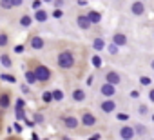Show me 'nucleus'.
Returning a JSON list of instances; mask_svg holds the SVG:
<instances>
[{
	"label": "nucleus",
	"mask_w": 154,
	"mask_h": 140,
	"mask_svg": "<svg viewBox=\"0 0 154 140\" xmlns=\"http://www.w3.org/2000/svg\"><path fill=\"white\" fill-rule=\"evenodd\" d=\"M58 65L62 69H71L74 65V55L71 51H62L58 55Z\"/></svg>",
	"instance_id": "obj_1"
},
{
	"label": "nucleus",
	"mask_w": 154,
	"mask_h": 140,
	"mask_svg": "<svg viewBox=\"0 0 154 140\" xmlns=\"http://www.w3.org/2000/svg\"><path fill=\"white\" fill-rule=\"evenodd\" d=\"M35 77H36V82H47L49 78H51V71L45 67V65H42V64H38L36 67H35Z\"/></svg>",
	"instance_id": "obj_2"
},
{
	"label": "nucleus",
	"mask_w": 154,
	"mask_h": 140,
	"mask_svg": "<svg viewBox=\"0 0 154 140\" xmlns=\"http://www.w3.org/2000/svg\"><path fill=\"white\" fill-rule=\"evenodd\" d=\"M134 135H136V133H134V129H132L131 126H123V127L120 129V136H122L123 140H132Z\"/></svg>",
	"instance_id": "obj_3"
},
{
	"label": "nucleus",
	"mask_w": 154,
	"mask_h": 140,
	"mask_svg": "<svg viewBox=\"0 0 154 140\" xmlns=\"http://www.w3.org/2000/svg\"><path fill=\"white\" fill-rule=\"evenodd\" d=\"M82 124H84L85 127H93V126L96 124V116H94L93 113H84V115H82Z\"/></svg>",
	"instance_id": "obj_4"
},
{
	"label": "nucleus",
	"mask_w": 154,
	"mask_h": 140,
	"mask_svg": "<svg viewBox=\"0 0 154 140\" xmlns=\"http://www.w3.org/2000/svg\"><path fill=\"white\" fill-rule=\"evenodd\" d=\"M100 93H102L103 97H109V98H111V97L116 93V89H114V86H111V84H107V82H105V84L100 88Z\"/></svg>",
	"instance_id": "obj_5"
},
{
	"label": "nucleus",
	"mask_w": 154,
	"mask_h": 140,
	"mask_svg": "<svg viewBox=\"0 0 154 140\" xmlns=\"http://www.w3.org/2000/svg\"><path fill=\"white\" fill-rule=\"evenodd\" d=\"M105 80H107V84H111V86H116V84L120 82V75H118L116 71H109V73L105 75Z\"/></svg>",
	"instance_id": "obj_6"
},
{
	"label": "nucleus",
	"mask_w": 154,
	"mask_h": 140,
	"mask_svg": "<svg viewBox=\"0 0 154 140\" xmlns=\"http://www.w3.org/2000/svg\"><path fill=\"white\" fill-rule=\"evenodd\" d=\"M11 93H2L0 95V109H8L9 104H11Z\"/></svg>",
	"instance_id": "obj_7"
},
{
	"label": "nucleus",
	"mask_w": 154,
	"mask_h": 140,
	"mask_svg": "<svg viewBox=\"0 0 154 140\" xmlns=\"http://www.w3.org/2000/svg\"><path fill=\"white\" fill-rule=\"evenodd\" d=\"M131 11H132L134 15H138V17H140V15H143V13H145V4H143V2H134V4L131 6Z\"/></svg>",
	"instance_id": "obj_8"
},
{
	"label": "nucleus",
	"mask_w": 154,
	"mask_h": 140,
	"mask_svg": "<svg viewBox=\"0 0 154 140\" xmlns=\"http://www.w3.org/2000/svg\"><path fill=\"white\" fill-rule=\"evenodd\" d=\"M85 17H87V20H89V24H98V22H102V15H100L98 11H89Z\"/></svg>",
	"instance_id": "obj_9"
},
{
	"label": "nucleus",
	"mask_w": 154,
	"mask_h": 140,
	"mask_svg": "<svg viewBox=\"0 0 154 140\" xmlns=\"http://www.w3.org/2000/svg\"><path fill=\"white\" fill-rule=\"evenodd\" d=\"M112 44H114V46H125V44H127V38H125V35H122V33H116V35L112 37Z\"/></svg>",
	"instance_id": "obj_10"
},
{
	"label": "nucleus",
	"mask_w": 154,
	"mask_h": 140,
	"mask_svg": "<svg viewBox=\"0 0 154 140\" xmlns=\"http://www.w3.org/2000/svg\"><path fill=\"white\" fill-rule=\"evenodd\" d=\"M63 124H65V127L74 129L76 126H78V118H74V116H65V118H63Z\"/></svg>",
	"instance_id": "obj_11"
},
{
	"label": "nucleus",
	"mask_w": 154,
	"mask_h": 140,
	"mask_svg": "<svg viewBox=\"0 0 154 140\" xmlns=\"http://www.w3.org/2000/svg\"><path fill=\"white\" fill-rule=\"evenodd\" d=\"M76 22H78V27H80V29H89V27H91V24H89V20H87L85 15H80Z\"/></svg>",
	"instance_id": "obj_12"
},
{
	"label": "nucleus",
	"mask_w": 154,
	"mask_h": 140,
	"mask_svg": "<svg viewBox=\"0 0 154 140\" xmlns=\"http://www.w3.org/2000/svg\"><path fill=\"white\" fill-rule=\"evenodd\" d=\"M116 109V104L112 102V100H107V102H102V111H105V113H112Z\"/></svg>",
	"instance_id": "obj_13"
},
{
	"label": "nucleus",
	"mask_w": 154,
	"mask_h": 140,
	"mask_svg": "<svg viewBox=\"0 0 154 140\" xmlns=\"http://www.w3.org/2000/svg\"><path fill=\"white\" fill-rule=\"evenodd\" d=\"M72 100H76V102L85 100V91H84V89H74V91H72Z\"/></svg>",
	"instance_id": "obj_14"
},
{
	"label": "nucleus",
	"mask_w": 154,
	"mask_h": 140,
	"mask_svg": "<svg viewBox=\"0 0 154 140\" xmlns=\"http://www.w3.org/2000/svg\"><path fill=\"white\" fill-rule=\"evenodd\" d=\"M47 17H49V15H47L44 9L35 11V20H36V22H45V20H47Z\"/></svg>",
	"instance_id": "obj_15"
},
{
	"label": "nucleus",
	"mask_w": 154,
	"mask_h": 140,
	"mask_svg": "<svg viewBox=\"0 0 154 140\" xmlns=\"http://www.w3.org/2000/svg\"><path fill=\"white\" fill-rule=\"evenodd\" d=\"M31 47H33V49H42V47H44V40H42L40 37H33V38H31Z\"/></svg>",
	"instance_id": "obj_16"
},
{
	"label": "nucleus",
	"mask_w": 154,
	"mask_h": 140,
	"mask_svg": "<svg viewBox=\"0 0 154 140\" xmlns=\"http://www.w3.org/2000/svg\"><path fill=\"white\" fill-rule=\"evenodd\" d=\"M0 64H2L4 67H11V65H13V60H11L8 55H0Z\"/></svg>",
	"instance_id": "obj_17"
},
{
	"label": "nucleus",
	"mask_w": 154,
	"mask_h": 140,
	"mask_svg": "<svg viewBox=\"0 0 154 140\" xmlns=\"http://www.w3.org/2000/svg\"><path fill=\"white\" fill-rule=\"evenodd\" d=\"M0 80H2V82H8V84H15V82H17V78H15L13 75H8V73H2V75H0Z\"/></svg>",
	"instance_id": "obj_18"
},
{
	"label": "nucleus",
	"mask_w": 154,
	"mask_h": 140,
	"mask_svg": "<svg viewBox=\"0 0 154 140\" xmlns=\"http://www.w3.org/2000/svg\"><path fill=\"white\" fill-rule=\"evenodd\" d=\"M31 24H33V18H31L29 15H24V17L20 18V26H22V27H29Z\"/></svg>",
	"instance_id": "obj_19"
},
{
	"label": "nucleus",
	"mask_w": 154,
	"mask_h": 140,
	"mask_svg": "<svg viewBox=\"0 0 154 140\" xmlns=\"http://www.w3.org/2000/svg\"><path fill=\"white\" fill-rule=\"evenodd\" d=\"M93 47H94L96 51H102V49L105 47V42H103V38H94V42H93Z\"/></svg>",
	"instance_id": "obj_20"
},
{
	"label": "nucleus",
	"mask_w": 154,
	"mask_h": 140,
	"mask_svg": "<svg viewBox=\"0 0 154 140\" xmlns=\"http://www.w3.org/2000/svg\"><path fill=\"white\" fill-rule=\"evenodd\" d=\"M26 82H27L29 86L36 82V77H35V73H33V71H26Z\"/></svg>",
	"instance_id": "obj_21"
},
{
	"label": "nucleus",
	"mask_w": 154,
	"mask_h": 140,
	"mask_svg": "<svg viewBox=\"0 0 154 140\" xmlns=\"http://www.w3.org/2000/svg\"><path fill=\"white\" fill-rule=\"evenodd\" d=\"M9 44V37L6 35V33H0V47H4V46H8Z\"/></svg>",
	"instance_id": "obj_22"
},
{
	"label": "nucleus",
	"mask_w": 154,
	"mask_h": 140,
	"mask_svg": "<svg viewBox=\"0 0 154 140\" xmlns=\"http://www.w3.org/2000/svg\"><path fill=\"white\" fill-rule=\"evenodd\" d=\"M51 95H53V100H63V93H62L60 89H54V91H51Z\"/></svg>",
	"instance_id": "obj_23"
},
{
	"label": "nucleus",
	"mask_w": 154,
	"mask_h": 140,
	"mask_svg": "<svg viewBox=\"0 0 154 140\" xmlns=\"http://www.w3.org/2000/svg\"><path fill=\"white\" fill-rule=\"evenodd\" d=\"M0 8H4V9H13V2H11V0H0Z\"/></svg>",
	"instance_id": "obj_24"
},
{
	"label": "nucleus",
	"mask_w": 154,
	"mask_h": 140,
	"mask_svg": "<svg viewBox=\"0 0 154 140\" xmlns=\"http://www.w3.org/2000/svg\"><path fill=\"white\" fill-rule=\"evenodd\" d=\"M15 115H17V120H26V113H24V109H15Z\"/></svg>",
	"instance_id": "obj_25"
},
{
	"label": "nucleus",
	"mask_w": 154,
	"mask_h": 140,
	"mask_svg": "<svg viewBox=\"0 0 154 140\" xmlns=\"http://www.w3.org/2000/svg\"><path fill=\"white\" fill-rule=\"evenodd\" d=\"M93 65H94V67H102V58H100L98 55L93 56Z\"/></svg>",
	"instance_id": "obj_26"
},
{
	"label": "nucleus",
	"mask_w": 154,
	"mask_h": 140,
	"mask_svg": "<svg viewBox=\"0 0 154 140\" xmlns=\"http://www.w3.org/2000/svg\"><path fill=\"white\" fill-rule=\"evenodd\" d=\"M42 100H44V102H51V100H53V95H51V91H45V93L42 95Z\"/></svg>",
	"instance_id": "obj_27"
},
{
	"label": "nucleus",
	"mask_w": 154,
	"mask_h": 140,
	"mask_svg": "<svg viewBox=\"0 0 154 140\" xmlns=\"http://www.w3.org/2000/svg\"><path fill=\"white\" fill-rule=\"evenodd\" d=\"M35 11H38V9H42V0H33V6H31Z\"/></svg>",
	"instance_id": "obj_28"
},
{
	"label": "nucleus",
	"mask_w": 154,
	"mask_h": 140,
	"mask_svg": "<svg viewBox=\"0 0 154 140\" xmlns=\"http://www.w3.org/2000/svg\"><path fill=\"white\" fill-rule=\"evenodd\" d=\"M44 122V115L42 113H35V124H42Z\"/></svg>",
	"instance_id": "obj_29"
},
{
	"label": "nucleus",
	"mask_w": 154,
	"mask_h": 140,
	"mask_svg": "<svg viewBox=\"0 0 154 140\" xmlns=\"http://www.w3.org/2000/svg\"><path fill=\"white\" fill-rule=\"evenodd\" d=\"M140 84H141V86H149V84H150V78H149V77H141V78H140Z\"/></svg>",
	"instance_id": "obj_30"
},
{
	"label": "nucleus",
	"mask_w": 154,
	"mask_h": 140,
	"mask_svg": "<svg viewBox=\"0 0 154 140\" xmlns=\"http://www.w3.org/2000/svg\"><path fill=\"white\" fill-rule=\"evenodd\" d=\"M109 53H111V55H116V53H118V46L111 44V46H109Z\"/></svg>",
	"instance_id": "obj_31"
},
{
	"label": "nucleus",
	"mask_w": 154,
	"mask_h": 140,
	"mask_svg": "<svg viewBox=\"0 0 154 140\" xmlns=\"http://www.w3.org/2000/svg\"><path fill=\"white\" fill-rule=\"evenodd\" d=\"M24 107H26V102H24L22 98H18V100H17V109H24Z\"/></svg>",
	"instance_id": "obj_32"
},
{
	"label": "nucleus",
	"mask_w": 154,
	"mask_h": 140,
	"mask_svg": "<svg viewBox=\"0 0 154 140\" xmlns=\"http://www.w3.org/2000/svg\"><path fill=\"white\" fill-rule=\"evenodd\" d=\"M62 15H63V13H62V9H54V13H53V17H54V18H62Z\"/></svg>",
	"instance_id": "obj_33"
},
{
	"label": "nucleus",
	"mask_w": 154,
	"mask_h": 140,
	"mask_svg": "<svg viewBox=\"0 0 154 140\" xmlns=\"http://www.w3.org/2000/svg\"><path fill=\"white\" fill-rule=\"evenodd\" d=\"M138 109H140V115H147V111H149V107H147V106H140Z\"/></svg>",
	"instance_id": "obj_34"
},
{
	"label": "nucleus",
	"mask_w": 154,
	"mask_h": 140,
	"mask_svg": "<svg viewBox=\"0 0 154 140\" xmlns=\"http://www.w3.org/2000/svg\"><path fill=\"white\" fill-rule=\"evenodd\" d=\"M15 53L22 55V53H24V46H15Z\"/></svg>",
	"instance_id": "obj_35"
},
{
	"label": "nucleus",
	"mask_w": 154,
	"mask_h": 140,
	"mask_svg": "<svg viewBox=\"0 0 154 140\" xmlns=\"http://www.w3.org/2000/svg\"><path fill=\"white\" fill-rule=\"evenodd\" d=\"M11 2H13V8H18V6H22L24 0H11Z\"/></svg>",
	"instance_id": "obj_36"
},
{
	"label": "nucleus",
	"mask_w": 154,
	"mask_h": 140,
	"mask_svg": "<svg viewBox=\"0 0 154 140\" xmlns=\"http://www.w3.org/2000/svg\"><path fill=\"white\" fill-rule=\"evenodd\" d=\"M13 129H15V131H17V133H22V126H20V124H18V122H17V124H15V126H13Z\"/></svg>",
	"instance_id": "obj_37"
},
{
	"label": "nucleus",
	"mask_w": 154,
	"mask_h": 140,
	"mask_svg": "<svg viewBox=\"0 0 154 140\" xmlns=\"http://www.w3.org/2000/svg\"><path fill=\"white\" fill-rule=\"evenodd\" d=\"M138 131H140V133H141V135H147V129H145V127H143V126H138Z\"/></svg>",
	"instance_id": "obj_38"
},
{
	"label": "nucleus",
	"mask_w": 154,
	"mask_h": 140,
	"mask_svg": "<svg viewBox=\"0 0 154 140\" xmlns=\"http://www.w3.org/2000/svg\"><path fill=\"white\" fill-rule=\"evenodd\" d=\"M100 138H102V135H98V133H96V135H93L89 140H100Z\"/></svg>",
	"instance_id": "obj_39"
},
{
	"label": "nucleus",
	"mask_w": 154,
	"mask_h": 140,
	"mask_svg": "<svg viewBox=\"0 0 154 140\" xmlns=\"http://www.w3.org/2000/svg\"><path fill=\"white\" fill-rule=\"evenodd\" d=\"M22 91H24V93H27V91H29V86H27V84H24V86H22Z\"/></svg>",
	"instance_id": "obj_40"
},
{
	"label": "nucleus",
	"mask_w": 154,
	"mask_h": 140,
	"mask_svg": "<svg viewBox=\"0 0 154 140\" xmlns=\"http://www.w3.org/2000/svg\"><path fill=\"white\" fill-rule=\"evenodd\" d=\"M131 97H132V98H138V97H140V93H138V91H132V93H131Z\"/></svg>",
	"instance_id": "obj_41"
},
{
	"label": "nucleus",
	"mask_w": 154,
	"mask_h": 140,
	"mask_svg": "<svg viewBox=\"0 0 154 140\" xmlns=\"http://www.w3.org/2000/svg\"><path fill=\"white\" fill-rule=\"evenodd\" d=\"M149 98H150V100H152V102H154V89H152V91H150V93H149Z\"/></svg>",
	"instance_id": "obj_42"
},
{
	"label": "nucleus",
	"mask_w": 154,
	"mask_h": 140,
	"mask_svg": "<svg viewBox=\"0 0 154 140\" xmlns=\"http://www.w3.org/2000/svg\"><path fill=\"white\" fill-rule=\"evenodd\" d=\"M62 4H63V0H56V8H60Z\"/></svg>",
	"instance_id": "obj_43"
},
{
	"label": "nucleus",
	"mask_w": 154,
	"mask_h": 140,
	"mask_svg": "<svg viewBox=\"0 0 154 140\" xmlns=\"http://www.w3.org/2000/svg\"><path fill=\"white\" fill-rule=\"evenodd\" d=\"M62 140H72V138H69V136H62Z\"/></svg>",
	"instance_id": "obj_44"
},
{
	"label": "nucleus",
	"mask_w": 154,
	"mask_h": 140,
	"mask_svg": "<svg viewBox=\"0 0 154 140\" xmlns=\"http://www.w3.org/2000/svg\"><path fill=\"white\" fill-rule=\"evenodd\" d=\"M31 140H38V136H36V135H33V138H31Z\"/></svg>",
	"instance_id": "obj_45"
},
{
	"label": "nucleus",
	"mask_w": 154,
	"mask_h": 140,
	"mask_svg": "<svg viewBox=\"0 0 154 140\" xmlns=\"http://www.w3.org/2000/svg\"><path fill=\"white\" fill-rule=\"evenodd\" d=\"M42 2H53V0H42Z\"/></svg>",
	"instance_id": "obj_46"
},
{
	"label": "nucleus",
	"mask_w": 154,
	"mask_h": 140,
	"mask_svg": "<svg viewBox=\"0 0 154 140\" xmlns=\"http://www.w3.org/2000/svg\"><path fill=\"white\" fill-rule=\"evenodd\" d=\"M152 67H154V60H152Z\"/></svg>",
	"instance_id": "obj_47"
},
{
	"label": "nucleus",
	"mask_w": 154,
	"mask_h": 140,
	"mask_svg": "<svg viewBox=\"0 0 154 140\" xmlns=\"http://www.w3.org/2000/svg\"><path fill=\"white\" fill-rule=\"evenodd\" d=\"M152 120H154V116H152Z\"/></svg>",
	"instance_id": "obj_48"
}]
</instances>
